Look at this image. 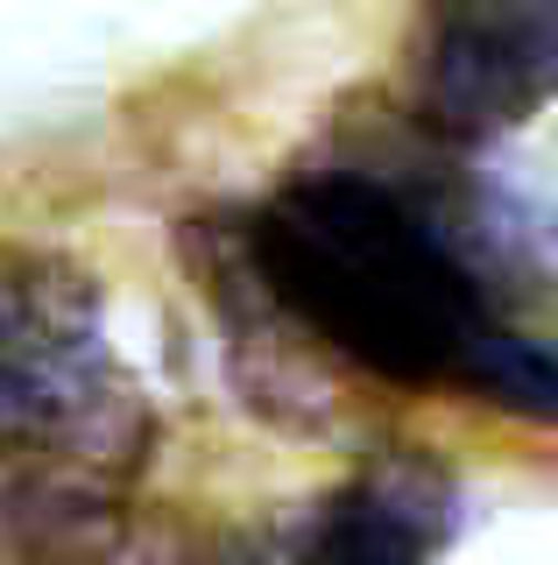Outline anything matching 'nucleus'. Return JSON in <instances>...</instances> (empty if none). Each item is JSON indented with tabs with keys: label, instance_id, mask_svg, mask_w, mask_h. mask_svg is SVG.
I'll list each match as a JSON object with an SVG mask.
<instances>
[{
	"label": "nucleus",
	"instance_id": "1",
	"mask_svg": "<svg viewBox=\"0 0 558 565\" xmlns=\"http://www.w3.org/2000/svg\"><path fill=\"white\" fill-rule=\"evenodd\" d=\"M234 234L298 340L389 388L558 424V353L516 326L474 247L396 177L304 170L234 220Z\"/></svg>",
	"mask_w": 558,
	"mask_h": 565
},
{
	"label": "nucleus",
	"instance_id": "2",
	"mask_svg": "<svg viewBox=\"0 0 558 565\" xmlns=\"http://www.w3.org/2000/svg\"><path fill=\"white\" fill-rule=\"evenodd\" d=\"M155 411L120 361L107 297L64 255L0 262V502L120 523Z\"/></svg>",
	"mask_w": 558,
	"mask_h": 565
},
{
	"label": "nucleus",
	"instance_id": "3",
	"mask_svg": "<svg viewBox=\"0 0 558 565\" xmlns=\"http://www.w3.org/2000/svg\"><path fill=\"white\" fill-rule=\"evenodd\" d=\"M558 99V0H425L410 29V114L474 149Z\"/></svg>",
	"mask_w": 558,
	"mask_h": 565
},
{
	"label": "nucleus",
	"instance_id": "4",
	"mask_svg": "<svg viewBox=\"0 0 558 565\" xmlns=\"http://www.w3.org/2000/svg\"><path fill=\"white\" fill-rule=\"evenodd\" d=\"M460 530V481L431 452H375L276 537L283 565H439Z\"/></svg>",
	"mask_w": 558,
	"mask_h": 565
},
{
	"label": "nucleus",
	"instance_id": "5",
	"mask_svg": "<svg viewBox=\"0 0 558 565\" xmlns=\"http://www.w3.org/2000/svg\"><path fill=\"white\" fill-rule=\"evenodd\" d=\"M163 565H283L276 537H255V530H213V537L178 544Z\"/></svg>",
	"mask_w": 558,
	"mask_h": 565
}]
</instances>
